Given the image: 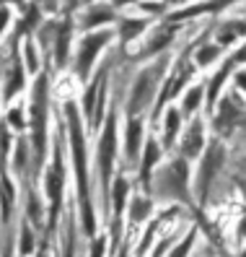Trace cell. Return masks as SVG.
Segmentation results:
<instances>
[{
  "label": "cell",
  "mask_w": 246,
  "mask_h": 257,
  "mask_svg": "<svg viewBox=\"0 0 246 257\" xmlns=\"http://www.w3.org/2000/svg\"><path fill=\"white\" fill-rule=\"evenodd\" d=\"M68 114V127H70V148H73V164H75V177H78V198H81V213H83V229L86 234H94L96 229V216L94 205H91L88 195V174H86V141H83V125L81 114L75 109V104H65Z\"/></svg>",
  "instance_id": "cell-1"
},
{
  "label": "cell",
  "mask_w": 246,
  "mask_h": 257,
  "mask_svg": "<svg viewBox=\"0 0 246 257\" xmlns=\"http://www.w3.org/2000/svg\"><path fill=\"white\" fill-rule=\"evenodd\" d=\"M156 195L158 198H166V200H179L184 205L194 208V203H192V172H189V161L184 156L171 159L158 169Z\"/></svg>",
  "instance_id": "cell-2"
},
{
  "label": "cell",
  "mask_w": 246,
  "mask_h": 257,
  "mask_svg": "<svg viewBox=\"0 0 246 257\" xmlns=\"http://www.w3.org/2000/svg\"><path fill=\"white\" fill-rule=\"evenodd\" d=\"M168 57H161L156 63H148L140 73L135 75L132 81V88H130V99H127V114L130 117H137L145 107H150L153 99H156L158 88L163 83V78H168L166 70H168Z\"/></svg>",
  "instance_id": "cell-3"
},
{
  "label": "cell",
  "mask_w": 246,
  "mask_h": 257,
  "mask_svg": "<svg viewBox=\"0 0 246 257\" xmlns=\"http://www.w3.org/2000/svg\"><path fill=\"white\" fill-rule=\"evenodd\" d=\"M225 164V143L212 138L205 148V154L199 156V164H197V174H194V190H197V198H199V205L207 203V195L218 179L220 169Z\"/></svg>",
  "instance_id": "cell-4"
},
{
  "label": "cell",
  "mask_w": 246,
  "mask_h": 257,
  "mask_svg": "<svg viewBox=\"0 0 246 257\" xmlns=\"http://www.w3.org/2000/svg\"><path fill=\"white\" fill-rule=\"evenodd\" d=\"M47 75H39L34 81V91H32V138H34V156L37 166L44 161V138H47V112H50V101H47Z\"/></svg>",
  "instance_id": "cell-5"
},
{
  "label": "cell",
  "mask_w": 246,
  "mask_h": 257,
  "mask_svg": "<svg viewBox=\"0 0 246 257\" xmlns=\"http://www.w3.org/2000/svg\"><path fill=\"white\" fill-rule=\"evenodd\" d=\"M114 39V32L112 29H96V32H88L81 44H78V52H75V73H78V78L86 81L91 70H94L96 60L101 55V50L106 47V44H112Z\"/></svg>",
  "instance_id": "cell-6"
},
{
  "label": "cell",
  "mask_w": 246,
  "mask_h": 257,
  "mask_svg": "<svg viewBox=\"0 0 246 257\" xmlns=\"http://www.w3.org/2000/svg\"><path fill=\"white\" fill-rule=\"evenodd\" d=\"M246 119V107L238 101V91L223 94V99L218 101V107L212 109V127L220 138L233 135Z\"/></svg>",
  "instance_id": "cell-7"
},
{
  "label": "cell",
  "mask_w": 246,
  "mask_h": 257,
  "mask_svg": "<svg viewBox=\"0 0 246 257\" xmlns=\"http://www.w3.org/2000/svg\"><path fill=\"white\" fill-rule=\"evenodd\" d=\"M114 156H117V112L109 114L99 141V172H101V187L104 195L109 198V185H112V172H114Z\"/></svg>",
  "instance_id": "cell-8"
},
{
  "label": "cell",
  "mask_w": 246,
  "mask_h": 257,
  "mask_svg": "<svg viewBox=\"0 0 246 257\" xmlns=\"http://www.w3.org/2000/svg\"><path fill=\"white\" fill-rule=\"evenodd\" d=\"M207 138H205V122L202 117H192L187 127L181 130V138H179V156H184L187 161H194L205 154L207 148Z\"/></svg>",
  "instance_id": "cell-9"
},
{
  "label": "cell",
  "mask_w": 246,
  "mask_h": 257,
  "mask_svg": "<svg viewBox=\"0 0 246 257\" xmlns=\"http://www.w3.org/2000/svg\"><path fill=\"white\" fill-rule=\"evenodd\" d=\"M174 24H158V26H153V32L145 34V44H143V50L140 55L143 57H153V55H163L168 47H171V42H174Z\"/></svg>",
  "instance_id": "cell-10"
},
{
  "label": "cell",
  "mask_w": 246,
  "mask_h": 257,
  "mask_svg": "<svg viewBox=\"0 0 246 257\" xmlns=\"http://www.w3.org/2000/svg\"><path fill=\"white\" fill-rule=\"evenodd\" d=\"M145 148V125L140 117H130L127 119V133H125V154H127V161L135 166L140 164V154Z\"/></svg>",
  "instance_id": "cell-11"
},
{
  "label": "cell",
  "mask_w": 246,
  "mask_h": 257,
  "mask_svg": "<svg viewBox=\"0 0 246 257\" xmlns=\"http://www.w3.org/2000/svg\"><path fill=\"white\" fill-rule=\"evenodd\" d=\"M63 185H65V179H63V154H60V146H57L52 169L47 174V195L52 200V218L57 216V208H60V203H63Z\"/></svg>",
  "instance_id": "cell-12"
},
{
  "label": "cell",
  "mask_w": 246,
  "mask_h": 257,
  "mask_svg": "<svg viewBox=\"0 0 246 257\" xmlns=\"http://www.w3.org/2000/svg\"><path fill=\"white\" fill-rule=\"evenodd\" d=\"M241 37H246V19H225L215 26V39L212 42H218L223 50H228V47H233Z\"/></svg>",
  "instance_id": "cell-13"
},
{
  "label": "cell",
  "mask_w": 246,
  "mask_h": 257,
  "mask_svg": "<svg viewBox=\"0 0 246 257\" xmlns=\"http://www.w3.org/2000/svg\"><path fill=\"white\" fill-rule=\"evenodd\" d=\"M24 55L13 47L11 50V57H8V68H6V96H13V94H19L21 88H24Z\"/></svg>",
  "instance_id": "cell-14"
},
{
  "label": "cell",
  "mask_w": 246,
  "mask_h": 257,
  "mask_svg": "<svg viewBox=\"0 0 246 257\" xmlns=\"http://www.w3.org/2000/svg\"><path fill=\"white\" fill-rule=\"evenodd\" d=\"M161 154H163V146H161L156 138L145 141V148H143V161H140V182H143V187H145V190H150V174H153V169L158 166Z\"/></svg>",
  "instance_id": "cell-15"
},
{
  "label": "cell",
  "mask_w": 246,
  "mask_h": 257,
  "mask_svg": "<svg viewBox=\"0 0 246 257\" xmlns=\"http://www.w3.org/2000/svg\"><path fill=\"white\" fill-rule=\"evenodd\" d=\"M150 29V19H143V16H125L119 19V29H117V37L122 44H130L135 39L145 37V32Z\"/></svg>",
  "instance_id": "cell-16"
},
{
  "label": "cell",
  "mask_w": 246,
  "mask_h": 257,
  "mask_svg": "<svg viewBox=\"0 0 246 257\" xmlns=\"http://www.w3.org/2000/svg\"><path fill=\"white\" fill-rule=\"evenodd\" d=\"M223 47L218 42H202L197 44V50L192 52V68H210L215 63H223Z\"/></svg>",
  "instance_id": "cell-17"
},
{
  "label": "cell",
  "mask_w": 246,
  "mask_h": 257,
  "mask_svg": "<svg viewBox=\"0 0 246 257\" xmlns=\"http://www.w3.org/2000/svg\"><path fill=\"white\" fill-rule=\"evenodd\" d=\"M181 122H184L181 109L166 107V112H163V138H161V146L163 148H174L176 138L181 135Z\"/></svg>",
  "instance_id": "cell-18"
},
{
  "label": "cell",
  "mask_w": 246,
  "mask_h": 257,
  "mask_svg": "<svg viewBox=\"0 0 246 257\" xmlns=\"http://www.w3.org/2000/svg\"><path fill=\"white\" fill-rule=\"evenodd\" d=\"M114 19H117V11H114L112 3H94V6L88 8L86 19H83V29H86V32H91V29L96 32L99 26L112 24Z\"/></svg>",
  "instance_id": "cell-19"
},
{
  "label": "cell",
  "mask_w": 246,
  "mask_h": 257,
  "mask_svg": "<svg viewBox=\"0 0 246 257\" xmlns=\"http://www.w3.org/2000/svg\"><path fill=\"white\" fill-rule=\"evenodd\" d=\"M199 107H205V83H189L187 86V91H184L181 96V104H179V109L184 117H197V109Z\"/></svg>",
  "instance_id": "cell-20"
},
{
  "label": "cell",
  "mask_w": 246,
  "mask_h": 257,
  "mask_svg": "<svg viewBox=\"0 0 246 257\" xmlns=\"http://www.w3.org/2000/svg\"><path fill=\"white\" fill-rule=\"evenodd\" d=\"M70 39H73V19L68 16L57 26V34H55V63L60 68L65 65V60L70 55Z\"/></svg>",
  "instance_id": "cell-21"
},
{
  "label": "cell",
  "mask_w": 246,
  "mask_h": 257,
  "mask_svg": "<svg viewBox=\"0 0 246 257\" xmlns=\"http://www.w3.org/2000/svg\"><path fill=\"white\" fill-rule=\"evenodd\" d=\"M150 213H153V203H150L148 195H135V198L130 200V221L143 223Z\"/></svg>",
  "instance_id": "cell-22"
},
{
  "label": "cell",
  "mask_w": 246,
  "mask_h": 257,
  "mask_svg": "<svg viewBox=\"0 0 246 257\" xmlns=\"http://www.w3.org/2000/svg\"><path fill=\"white\" fill-rule=\"evenodd\" d=\"M0 205H3V221L11 218V208H13V187L6 177V166L0 169Z\"/></svg>",
  "instance_id": "cell-23"
},
{
  "label": "cell",
  "mask_w": 246,
  "mask_h": 257,
  "mask_svg": "<svg viewBox=\"0 0 246 257\" xmlns=\"http://www.w3.org/2000/svg\"><path fill=\"white\" fill-rule=\"evenodd\" d=\"M21 55H24V65H26V70L29 73H37L39 70V50H37V42L32 39V37H26L24 39V50H21Z\"/></svg>",
  "instance_id": "cell-24"
},
{
  "label": "cell",
  "mask_w": 246,
  "mask_h": 257,
  "mask_svg": "<svg viewBox=\"0 0 246 257\" xmlns=\"http://www.w3.org/2000/svg\"><path fill=\"white\" fill-rule=\"evenodd\" d=\"M127 192H130V182L125 177H117V182H114V213L117 216L122 213V208L127 203Z\"/></svg>",
  "instance_id": "cell-25"
},
{
  "label": "cell",
  "mask_w": 246,
  "mask_h": 257,
  "mask_svg": "<svg viewBox=\"0 0 246 257\" xmlns=\"http://www.w3.org/2000/svg\"><path fill=\"white\" fill-rule=\"evenodd\" d=\"M194 236H197V231H194V229H189V234L184 236L181 241H176V247L168 249V254H166V257H189L192 244H194Z\"/></svg>",
  "instance_id": "cell-26"
},
{
  "label": "cell",
  "mask_w": 246,
  "mask_h": 257,
  "mask_svg": "<svg viewBox=\"0 0 246 257\" xmlns=\"http://www.w3.org/2000/svg\"><path fill=\"white\" fill-rule=\"evenodd\" d=\"M29 218L32 223H42V203L34 192H29Z\"/></svg>",
  "instance_id": "cell-27"
},
{
  "label": "cell",
  "mask_w": 246,
  "mask_h": 257,
  "mask_svg": "<svg viewBox=\"0 0 246 257\" xmlns=\"http://www.w3.org/2000/svg\"><path fill=\"white\" fill-rule=\"evenodd\" d=\"M228 60H230V63H233L236 68H246V39L238 44V47H236L233 52L228 55Z\"/></svg>",
  "instance_id": "cell-28"
},
{
  "label": "cell",
  "mask_w": 246,
  "mask_h": 257,
  "mask_svg": "<svg viewBox=\"0 0 246 257\" xmlns=\"http://www.w3.org/2000/svg\"><path fill=\"white\" fill-rule=\"evenodd\" d=\"M32 249H34V236H32V231H29V223H24V231H21V252H24V254H32Z\"/></svg>",
  "instance_id": "cell-29"
},
{
  "label": "cell",
  "mask_w": 246,
  "mask_h": 257,
  "mask_svg": "<svg viewBox=\"0 0 246 257\" xmlns=\"http://www.w3.org/2000/svg\"><path fill=\"white\" fill-rule=\"evenodd\" d=\"M140 8H143V11H148L150 16H158V13H163V11H166V0H156V3H153V0H143Z\"/></svg>",
  "instance_id": "cell-30"
},
{
  "label": "cell",
  "mask_w": 246,
  "mask_h": 257,
  "mask_svg": "<svg viewBox=\"0 0 246 257\" xmlns=\"http://www.w3.org/2000/svg\"><path fill=\"white\" fill-rule=\"evenodd\" d=\"M233 86H236V91H246V68L233 70Z\"/></svg>",
  "instance_id": "cell-31"
},
{
  "label": "cell",
  "mask_w": 246,
  "mask_h": 257,
  "mask_svg": "<svg viewBox=\"0 0 246 257\" xmlns=\"http://www.w3.org/2000/svg\"><path fill=\"white\" fill-rule=\"evenodd\" d=\"M16 166L24 172L26 166V141H19V148H16Z\"/></svg>",
  "instance_id": "cell-32"
},
{
  "label": "cell",
  "mask_w": 246,
  "mask_h": 257,
  "mask_svg": "<svg viewBox=\"0 0 246 257\" xmlns=\"http://www.w3.org/2000/svg\"><path fill=\"white\" fill-rule=\"evenodd\" d=\"M212 3V11L218 13V11H225V8H230L233 3H241V0H210Z\"/></svg>",
  "instance_id": "cell-33"
},
{
  "label": "cell",
  "mask_w": 246,
  "mask_h": 257,
  "mask_svg": "<svg viewBox=\"0 0 246 257\" xmlns=\"http://www.w3.org/2000/svg\"><path fill=\"white\" fill-rule=\"evenodd\" d=\"M104 249H106V239H96L94 247H91V257H104Z\"/></svg>",
  "instance_id": "cell-34"
},
{
  "label": "cell",
  "mask_w": 246,
  "mask_h": 257,
  "mask_svg": "<svg viewBox=\"0 0 246 257\" xmlns=\"http://www.w3.org/2000/svg\"><path fill=\"white\" fill-rule=\"evenodd\" d=\"M8 21H11V11H8V6H0V34L6 32Z\"/></svg>",
  "instance_id": "cell-35"
},
{
  "label": "cell",
  "mask_w": 246,
  "mask_h": 257,
  "mask_svg": "<svg viewBox=\"0 0 246 257\" xmlns=\"http://www.w3.org/2000/svg\"><path fill=\"white\" fill-rule=\"evenodd\" d=\"M8 122H11V125H16V127H24L21 109H11V112H8Z\"/></svg>",
  "instance_id": "cell-36"
},
{
  "label": "cell",
  "mask_w": 246,
  "mask_h": 257,
  "mask_svg": "<svg viewBox=\"0 0 246 257\" xmlns=\"http://www.w3.org/2000/svg\"><path fill=\"white\" fill-rule=\"evenodd\" d=\"M236 236H238V239H246V210H243V216H241V223H238V229H236Z\"/></svg>",
  "instance_id": "cell-37"
},
{
  "label": "cell",
  "mask_w": 246,
  "mask_h": 257,
  "mask_svg": "<svg viewBox=\"0 0 246 257\" xmlns=\"http://www.w3.org/2000/svg\"><path fill=\"white\" fill-rule=\"evenodd\" d=\"M114 6H130V3H143V0H112Z\"/></svg>",
  "instance_id": "cell-38"
},
{
  "label": "cell",
  "mask_w": 246,
  "mask_h": 257,
  "mask_svg": "<svg viewBox=\"0 0 246 257\" xmlns=\"http://www.w3.org/2000/svg\"><path fill=\"white\" fill-rule=\"evenodd\" d=\"M70 249H73V239H68V247H65V257H73V252H70Z\"/></svg>",
  "instance_id": "cell-39"
},
{
  "label": "cell",
  "mask_w": 246,
  "mask_h": 257,
  "mask_svg": "<svg viewBox=\"0 0 246 257\" xmlns=\"http://www.w3.org/2000/svg\"><path fill=\"white\" fill-rule=\"evenodd\" d=\"M241 257H246V249H243V252H241Z\"/></svg>",
  "instance_id": "cell-40"
},
{
  "label": "cell",
  "mask_w": 246,
  "mask_h": 257,
  "mask_svg": "<svg viewBox=\"0 0 246 257\" xmlns=\"http://www.w3.org/2000/svg\"><path fill=\"white\" fill-rule=\"evenodd\" d=\"M86 3H88V0H86Z\"/></svg>",
  "instance_id": "cell-41"
}]
</instances>
